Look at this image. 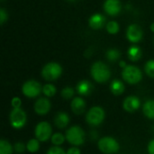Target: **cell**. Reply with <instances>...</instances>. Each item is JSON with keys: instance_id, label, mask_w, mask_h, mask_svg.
I'll return each mask as SVG.
<instances>
[{"instance_id": "1", "label": "cell", "mask_w": 154, "mask_h": 154, "mask_svg": "<svg viewBox=\"0 0 154 154\" xmlns=\"http://www.w3.org/2000/svg\"><path fill=\"white\" fill-rule=\"evenodd\" d=\"M91 76L97 83H106L111 77V71L106 64L97 61L91 67Z\"/></svg>"}, {"instance_id": "2", "label": "cell", "mask_w": 154, "mask_h": 154, "mask_svg": "<svg viewBox=\"0 0 154 154\" xmlns=\"http://www.w3.org/2000/svg\"><path fill=\"white\" fill-rule=\"evenodd\" d=\"M66 140L74 146H80L85 143V138L86 134L84 130L78 126V125H73L70 128H69L66 132Z\"/></svg>"}, {"instance_id": "3", "label": "cell", "mask_w": 154, "mask_h": 154, "mask_svg": "<svg viewBox=\"0 0 154 154\" xmlns=\"http://www.w3.org/2000/svg\"><path fill=\"white\" fill-rule=\"evenodd\" d=\"M122 77L125 82L132 84V85H134V84L139 83L142 80L143 73L139 68L133 66V65H129V66H126L123 69Z\"/></svg>"}, {"instance_id": "4", "label": "cell", "mask_w": 154, "mask_h": 154, "mask_svg": "<svg viewBox=\"0 0 154 154\" xmlns=\"http://www.w3.org/2000/svg\"><path fill=\"white\" fill-rule=\"evenodd\" d=\"M97 146L99 151L104 154L116 153L120 148L118 142L115 138L109 136L101 138L97 143Z\"/></svg>"}, {"instance_id": "5", "label": "cell", "mask_w": 154, "mask_h": 154, "mask_svg": "<svg viewBox=\"0 0 154 154\" xmlns=\"http://www.w3.org/2000/svg\"><path fill=\"white\" fill-rule=\"evenodd\" d=\"M61 73H62V68L60 67V64L56 62H50L46 64L42 70V76L47 81L56 80L60 77Z\"/></svg>"}, {"instance_id": "6", "label": "cell", "mask_w": 154, "mask_h": 154, "mask_svg": "<svg viewBox=\"0 0 154 154\" xmlns=\"http://www.w3.org/2000/svg\"><path fill=\"white\" fill-rule=\"evenodd\" d=\"M105 119V111L100 106H94L88 110L86 116V121L92 126H97L103 123Z\"/></svg>"}, {"instance_id": "7", "label": "cell", "mask_w": 154, "mask_h": 154, "mask_svg": "<svg viewBox=\"0 0 154 154\" xmlns=\"http://www.w3.org/2000/svg\"><path fill=\"white\" fill-rule=\"evenodd\" d=\"M9 119L13 128L20 129L25 125L27 116L25 112L22 108H13V110L10 113Z\"/></svg>"}, {"instance_id": "8", "label": "cell", "mask_w": 154, "mask_h": 154, "mask_svg": "<svg viewBox=\"0 0 154 154\" xmlns=\"http://www.w3.org/2000/svg\"><path fill=\"white\" fill-rule=\"evenodd\" d=\"M23 94L29 98H34L38 97L41 92H42V88L41 84L36 80H28L24 82L22 87Z\"/></svg>"}, {"instance_id": "9", "label": "cell", "mask_w": 154, "mask_h": 154, "mask_svg": "<svg viewBox=\"0 0 154 154\" xmlns=\"http://www.w3.org/2000/svg\"><path fill=\"white\" fill-rule=\"evenodd\" d=\"M52 128L48 122H41L39 123L34 130V134L36 139L40 142H47L50 138H51Z\"/></svg>"}, {"instance_id": "10", "label": "cell", "mask_w": 154, "mask_h": 154, "mask_svg": "<svg viewBox=\"0 0 154 154\" xmlns=\"http://www.w3.org/2000/svg\"><path fill=\"white\" fill-rule=\"evenodd\" d=\"M34 111L40 116H44L48 114L51 108V104L50 100L46 97H40L34 103Z\"/></svg>"}, {"instance_id": "11", "label": "cell", "mask_w": 154, "mask_h": 154, "mask_svg": "<svg viewBox=\"0 0 154 154\" xmlns=\"http://www.w3.org/2000/svg\"><path fill=\"white\" fill-rule=\"evenodd\" d=\"M140 106H141V101L136 96L127 97L123 103L124 109L128 113H134L136 110L139 109Z\"/></svg>"}, {"instance_id": "12", "label": "cell", "mask_w": 154, "mask_h": 154, "mask_svg": "<svg viewBox=\"0 0 154 154\" xmlns=\"http://www.w3.org/2000/svg\"><path fill=\"white\" fill-rule=\"evenodd\" d=\"M126 35L131 42H138L143 38V30L138 24H132L128 27Z\"/></svg>"}, {"instance_id": "13", "label": "cell", "mask_w": 154, "mask_h": 154, "mask_svg": "<svg viewBox=\"0 0 154 154\" xmlns=\"http://www.w3.org/2000/svg\"><path fill=\"white\" fill-rule=\"evenodd\" d=\"M104 9L109 15H117L121 11V3L119 0H106L104 4Z\"/></svg>"}, {"instance_id": "14", "label": "cell", "mask_w": 154, "mask_h": 154, "mask_svg": "<svg viewBox=\"0 0 154 154\" xmlns=\"http://www.w3.org/2000/svg\"><path fill=\"white\" fill-rule=\"evenodd\" d=\"M77 92L79 95L82 96V97H88L89 96L93 89H94V87L92 85V83L88 80H81L78 83L77 85Z\"/></svg>"}, {"instance_id": "15", "label": "cell", "mask_w": 154, "mask_h": 154, "mask_svg": "<svg viewBox=\"0 0 154 154\" xmlns=\"http://www.w3.org/2000/svg\"><path fill=\"white\" fill-rule=\"evenodd\" d=\"M70 108L75 115H82L86 110V102L80 97H74L70 104Z\"/></svg>"}, {"instance_id": "16", "label": "cell", "mask_w": 154, "mask_h": 154, "mask_svg": "<svg viewBox=\"0 0 154 154\" xmlns=\"http://www.w3.org/2000/svg\"><path fill=\"white\" fill-rule=\"evenodd\" d=\"M69 123V116L65 112H59L54 117V125L59 129H64Z\"/></svg>"}, {"instance_id": "17", "label": "cell", "mask_w": 154, "mask_h": 154, "mask_svg": "<svg viewBox=\"0 0 154 154\" xmlns=\"http://www.w3.org/2000/svg\"><path fill=\"white\" fill-rule=\"evenodd\" d=\"M106 22V18L100 14H96L94 15H92L89 19V25L91 28L95 29V30H98L101 29Z\"/></svg>"}, {"instance_id": "18", "label": "cell", "mask_w": 154, "mask_h": 154, "mask_svg": "<svg viewBox=\"0 0 154 154\" xmlns=\"http://www.w3.org/2000/svg\"><path fill=\"white\" fill-rule=\"evenodd\" d=\"M110 90L115 96H120L125 92V85L119 79H114L110 84Z\"/></svg>"}, {"instance_id": "19", "label": "cell", "mask_w": 154, "mask_h": 154, "mask_svg": "<svg viewBox=\"0 0 154 154\" xmlns=\"http://www.w3.org/2000/svg\"><path fill=\"white\" fill-rule=\"evenodd\" d=\"M143 112L144 116L154 120V100H147L143 106Z\"/></svg>"}, {"instance_id": "20", "label": "cell", "mask_w": 154, "mask_h": 154, "mask_svg": "<svg viewBox=\"0 0 154 154\" xmlns=\"http://www.w3.org/2000/svg\"><path fill=\"white\" fill-rule=\"evenodd\" d=\"M142 50L137 46H132L128 50V58L132 61H137L142 58Z\"/></svg>"}, {"instance_id": "21", "label": "cell", "mask_w": 154, "mask_h": 154, "mask_svg": "<svg viewBox=\"0 0 154 154\" xmlns=\"http://www.w3.org/2000/svg\"><path fill=\"white\" fill-rule=\"evenodd\" d=\"M13 153V146L5 139L0 141V154H12Z\"/></svg>"}, {"instance_id": "22", "label": "cell", "mask_w": 154, "mask_h": 154, "mask_svg": "<svg viewBox=\"0 0 154 154\" xmlns=\"http://www.w3.org/2000/svg\"><path fill=\"white\" fill-rule=\"evenodd\" d=\"M26 149L28 150V152L33 153L38 152V150L40 149V143H39V140L37 139H31L27 144H26Z\"/></svg>"}, {"instance_id": "23", "label": "cell", "mask_w": 154, "mask_h": 154, "mask_svg": "<svg viewBox=\"0 0 154 154\" xmlns=\"http://www.w3.org/2000/svg\"><path fill=\"white\" fill-rule=\"evenodd\" d=\"M42 93L47 97H52L56 94V88L52 84H46L42 88Z\"/></svg>"}, {"instance_id": "24", "label": "cell", "mask_w": 154, "mask_h": 154, "mask_svg": "<svg viewBox=\"0 0 154 154\" xmlns=\"http://www.w3.org/2000/svg\"><path fill=\"white\" fill-rule=\"evenodd\" d=\"M65 139L66 137L62 134H60V133H56L54 134H52L51 140V143L55 145V146H60L64 142H65Z\"/></svg>"}, {"instance_id": "25", "label": "cell", "mask_w": 154, "mask_h": 154, "mask_svg": "<svg viewBox=\"0 0 154 154\" xmlns=\"http://www.w3.org/2000/svg\"><path fill=\"white\" fill-rule=\"evenodd\" d=\"M120 51L116 49H110L109 51H106V58L110 61H116L120 58Z\"/></svg>"}, {"instance_id": "26", "label": "cell", "mask_w": 154, "mask_h": 154, "mask_svg": "<svg viewBox=\"0 0 154 154\" xmlns=\"http://www.w3.org/2000/svg\"><path fill=\"white\" fill-rule=\"evenodd\" d=\"M144 70L145 73L150 77L154 79V60H148L144 66Z\"/></svg>"}, {"instance_id": "27", "label": "cell", "mask_w": 154, "mask_h": 154, "mask_svg": "<svg viewBox=\"0 0 154 154\" xmlns=\"http://www.w3.org/2000/svg\"><path fill=\"white\" fill-rule=\"evenodd\" d=\"M60 95L63 99H70L74 96V89L70 87H66L61 90Z\"/></svg>"}, {"instance_id": "28", "label": "cell", "mask_w": 154, "mask_h": 154, "mask_svg": "<svg viewBox=\"0 0 154 154\" xmlns=\"http://www.w3.org/2000/svg\"><path fill=\"white\" fill-rule=\"evenodd\" d=\"M106 30L109 33L111 34H116L119 31V25L115 21H111L106 24Z\"/></svg>"}, {"instance_id": "29", "label": "cell", "mask_w": 154, "mask_h": 154, "mask_svg": "<svg viewBox=\"0 0 154 154\" xmlns=\"http://www.w3.org/2000/svg\"><path fill=\"white\" fill-rule=\"evenodd\" d=\"M46 154H67V152H65L63 151V149H61L60 147H58V146H53V147H51L47 153Z\"/></svg>"}, {"instance_id": "30", "label": "cell", "mask_w": 154, "mask_h": 154, "mask_svg": "<svg viewBox=\"0 0 154 154\" xmlns=\"http://www.w3.org/2000/svg\"><path fill=\"white\" fill-rule=\"evenodd\" d=\"M25 148H26V146L23 143H16L15 144H14V151L17 152V153H22V152H24V150H25Z\"/></svg>"}, {"instance_id": "31", "label": "cell", "mask_w": 154, "mask_h": 154, "mask_svg": "<svg viewBox=\"0 0 154 154\" xmlns=\"http://www.w3.org/2000/svg\"><path fill=\"white\" fill-rule=\"evenodd\" d=\"M12 106L13 108H21V105H22V100L19 97H14L12 99Z\"/></svg>"}, {"instance_id": "32", "label": "cell", "mask_w": 154, "mask_h": 154, "mask_svg": "<svg viewBox=\"0 0 154 154\" xmlns=\"http://www.w3.org/2000/svg\"><path fill=\"white\" fill-rule=\"evenodd\" d=\"M7 17H8L7 13L3 8H1L0 9V23H1V24H3L7 20Z\"/></svg>"}, {"instance_id": "33", "label": "cell", "mask_w": 154, "mask_h": 154, "mask_svg": "<svg viewBox=\"0 0 154 154\" xmlns=\"http://www.w3.org/2000/svg\"><path fill=\"white\" fill-rule=\"evenodd\" d=\"M67 154H80V150L78 147H71L68 150Z\"/></svg>"}, {"instance_id": "34", "label": "cell", "mask_w": 154, "mask_h": 154, "mask_svg": "<svg viewBox=\"0 0 154 154\" xmlns=\"http://www.w3.org/2000/svg\"><path fill=\"white\" fill-rule=\"evenodd\" d=\"M148 152H149V154H154V139L152 140L149 143V145H148Z\"/></svg>"}, {"instance_id": "35", "label": "cell", "mask_w": 154, "mask_h": 154, "mask_svg": "<svg viewBox=\"0 0 154 154\" xmlns=\"http://www.w3.org/2000/svg\"><path fill=\"white\" fill-rule=\"evenodd\" d=\"M90 136H91V139H92V140H96V139H97V137H98L97 132V131H91V133H90Z\"/></svg>"}, {"instance_id": "36", "label": "cell", "mask_w": 154, "mask_h": 154, "mask_svg": "<svg viewBox=\"0 0 154 154\" xmlns=\"http://www.w3.org/2000/svg\"><path fill=\"white\" fill-rule=\"evenodd\" d=\"M120 67H122V68H124V69H125V68L126 67L125 62V61H121V62H120Z\"/></svg>"}, {"instance_id": "37", "label": "cell", "mask_w": 154, "mask_h": 154, "mask_svg": "<svg viewBox=\"0 0 154 154\" xmlns=\"http://www.w3.org/2000/svg\"><path fill=\"white\" fill-rule=\"evenodd\" d=\"M151 30H152V32H154V23L152 24V25H151Z\"/></svg>"}, {"instance_id": "38", "label": "cell", "mask_w": 154, "mask_h": 154, "mask_svg": "<svg viewBox=\"0 0 154 154\" xmlns=\"http://www.w3.org/2000/svg\"><path fill=\"white\" fill-rule=\"evenodd\" d=\"M69 1H76V0H69Z\"/></svg>"}, {"instance_id": "39", "label": "cell", "mask_w": 154, "mask_h": 154, "mask_svg": "<svg viewBox=\"0 0 154 154\" xmlns=\"http://www.w3.org/2000/svg\"><path fill=\"white\" fill-rule=\"evenodd\" d=\"M1 1H3V0H1Z\"/></svg>"}]
</instances>
